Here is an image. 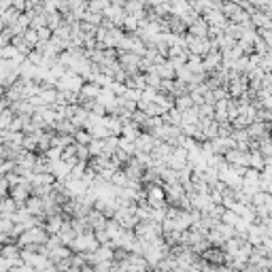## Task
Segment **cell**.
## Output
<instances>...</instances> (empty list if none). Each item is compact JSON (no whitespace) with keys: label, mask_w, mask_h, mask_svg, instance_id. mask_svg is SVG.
<instances>
[{"label":"cell","mask_w":272,"mask_h":272,"mask_svg":"<svg viewBox=\"0 0 272 272\" xmlns=\"http://www.w3.org/2000/svg\"><path fill=\"white\" fill-rule=\"evenodd\" d=\"M47 230L43 226H32V227H26L24 232H21L17 238H15V242L19 247H24V245H45V240H47Z\"/></svg>","instance_id":"cell-1"},{"label":"cell","mask_w":272,"mask_h":272,"mask_svg":"<svg viewBox=\"0 0 272 272\" xmlns=\"http://www.w3.org/2000/svg\"><path fill=\"white\" fill-rule=\"evenodd\" d=\"M30 189H32L30 181H28V179H24L21 183L11 185V187H9V196H11L13 200H15V204H17V206H24V202L28 200V196H30Z\"/></svg>","instance_id":"cell-2"},{"label":"cell","mask_w":272,"mask_h":272,"mask_svg":"<svg viewBox=\"0 0 272 272\" xmlns=\"http://www.w3.org/2000/svg\"><path fill=\"white\" fill-rule=\"evenodd\" d=\"M219 66H221V51H219V49H211V51H206L202 55L204 73H213V70H217Z\"/></svg>","instance_id":"cell-3"},{"label":"cell","mask_w":272,"mask_h":272,"mask_svg":"<svg viewBox=\"0 0 272 272\" xmlns=\"http://www.w3.org/2000/svg\"><path fill=\"white\" fill-rule=\"evenodd\" d=\"M24 206H26L28 213L34 215V217H45V211H43V198L30 194V196H28V200L24 202Z\"/></svg>","instance_id":"cell-4"},{"label":"cell","mask_w":272,"mask_h":272,"mask_svg":"<svg viewBox=\"0 0 272 272\" xmlns=\"http://www.w3.org/2000/svg\"><path fill=\"white\" fill-rule=\"evenodd\" d=\"M187 32L194 34V37H198V39H204V37H209V24H206V21L202 19V15H200L198 19H194L187 26Z\"/></svg>","instance_id":"cell-5"},{"label":"cell","mask_w":272,"mask_h":272,"mask_svg":"<svg viewBox=\"0 0 272 272\" xmlns=\"http://www.w3.org/2000/svg\"><path fill=\"white\" fill-rule=\"evenodd\" d=\"M11 45H13V49H15V51L21 55V58H26V55L32 51V45H30V43H28L24 37H21V34H17V37L11 39Z\"/></svg>","instance_id":"cell-6"},{"label":"cell","mask_w":272,"mask_h":272,"mask_svg":"<svg viewBox=\"0 0 272 272\" xmlns=\"http://www.w3.org/2000/svg\"><path fill=\"white\" fill-rule=\"evenodd\" d=\"M173 106L177 111H187V109H191L194 106V100H191V96L189 94H181V96H177L175 100H173Z\"/></svg>","instance_id":"cell-7"},{"label":"cell","mask_w":272,"mask_h":272,"mask_svg":"<svg viewBox=\"0 0 272 272\" xmlns=\"http://www.w3.org/2000/svg\"><path fill=\"white\" fill-rule=\"evenodd\" d=\"M75 157H77V162H90V160H91V155H90L88 145L75 142Z\"/></svg>","instance_id":"cell-8"},{"label":"cell","mask_w":272,"mask_h":272,"mask_svg":"<svg viewBox=\"0 0 272 272\" xmlns=\"http://www.w3.org/2000/svg\"><path fill=\"white\" fill-rule=\"evenodd\" d=\"M19 15H21V11H17V9H13V6H9V9H6L0 17H2L4 26H13V24H15V21L19 19Z\"/></svg>","instance_id":"cell-9"},{"label":"cell","mask_w":272,"mask_h":272,"mask_svg":"<svg viewBox=\"0 0 272 272\" xmlns=\"http://www.w3.org/2000/svg\"><path fill=\"white\" fill-rule=\"evenodd\" d=\"M119 149H124V151H126L128 155H134L136 145H134V140L126 138V136H119Z\"/></svg>","instance_id":"cell-10"},{"label":"cell","mask_w":272,"mask_h":272,"mask_svg":"<svg viewBox=\"0 0 272 272\" xmlns=\"http://www.w3.org/2000/svg\"><path fill=\"white\" fill-rule=\"evenodd\" d=\"M21 37H24L28 43H30L32 49H34V45H37V43H39V34H37V30H34V28H26V32L21 34Z\"/></svg>","instance_id":"cell-11"},{"label":"cell","mask_w":272,"mask_h":272,"mask_svg":"<svg viewBox=\"0 0 272 272\" xmlns=\"http://www.w3.org/2000/svg\"><path fill=\"white\" fill-rule=\"evenodd\" d=\"M37 34H39V41H49V39H51V28H49V26L37 28Z\"/></svg>","instance_id":"cell-12"},{"label":"cell","mask_w":272,"mask_h":272,"mask_svg":"<svg viewBox=\"0 0 272 272\" xmlns=\"http://www.w3.org/2000/svg\"><path fill=\"white\" fill-rule=\"evenodd\" d=\"M11 6L24 13V11H26V0H11Z\"/></svg>","instance_id":"cell-13"}]
</instances>
